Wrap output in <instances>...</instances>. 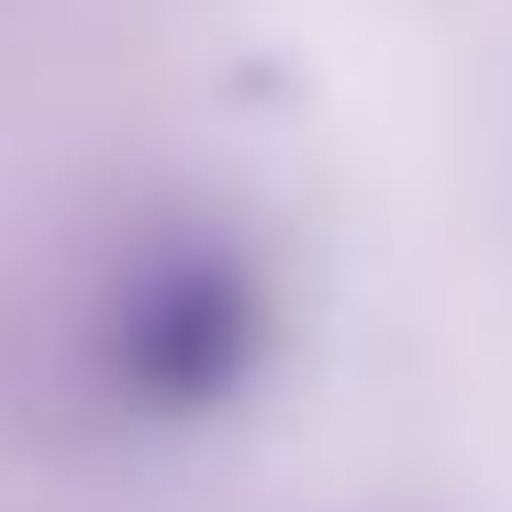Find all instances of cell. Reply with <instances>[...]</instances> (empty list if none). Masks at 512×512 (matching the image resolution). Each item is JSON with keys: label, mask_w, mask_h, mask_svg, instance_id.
Listing matches in <instances>:
<instances>
[{"label": "cell", "mask_w": 512, "mask_h": 512, "mask_svg": "<svg viewBox=\"0 0 512 512\" xmlns=\"http://www.w3.org/2000/svg\"><path fill=\"white\" fill-rule=\"evenodd\" d=\"M268 301H256L245 256L223 245H167L123 279L112 301V379L156 412H212L223 390H245Z\"/></svg>", "instance_id": "obj_1"}]
</instances>
